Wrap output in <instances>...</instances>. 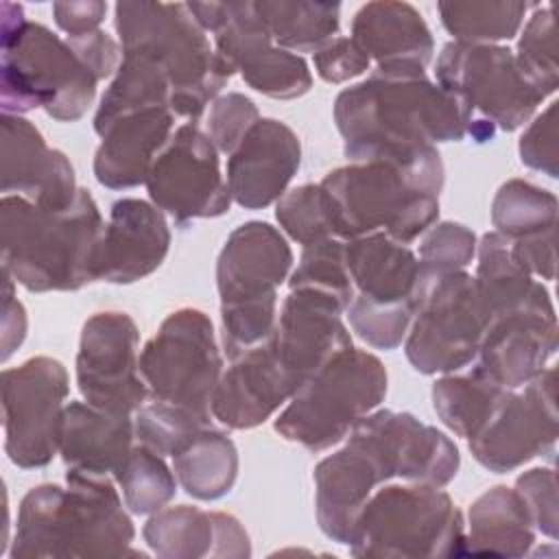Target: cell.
<instances>
[{"label":"cell","instance_id":"obj_1","mask_svg":"<svg viewBox=\"0 0 559 559\" xmlns=\"http://www.w3.org/2000/svg\"><path fill=\"white\" fill-rule=\"evenodd\" d=\"M459 465V448L441 430L411 413L371 411L347 443L314 467L317 522L330 539L347 546L358 511L378 487L393 478L445 487Z\"/></svg>","mask_w":559,"mask_h":559},{"label":"cell","instance_id":"obj_2","mask_svg":"<svg viewBox=\"0 0 559 559\" xmlns=\"http://www.w3.org/2000/svg\"><path fill=\"white\" fill-rule=\"evenodd\" d=\"M334 122L352 162L404 159L467 135L461 103L426 70H373L336 96Z\"/></svg>","mask_w":559,"mask_h":559},{"label":"cell","instance_id":"obj_3","mask_svg":"<svg viewBox=\"0 0 559 559\" xmlns=\"http://www.w3.org/2000/svg\"><path fill=\"white\" fill-rule=\"evenodd\" d=\"M319 188L336 238L382 231L408 245L439 216L443 162L437 146L404 159L352 162L328 173Z\"/></svg>","mask_w":559,"mask_h":559},{"label":"cell","instance_id":"obj_4","mask_svg":"<svg viewBox=\"0 0 559 559\" xmlns=\"http://www.w3.org/2000/svg\"><path fill=\"white\" fill-rule=\"evenodd\" d=\"M105 223L87 190L66 210H46L20 194L0 203L2 273L26 290H79L98 280Z\"/></svg>","mask_w":559,"mask_h":559},{"label":"cell","instance_id":"obj_5","mask_svg":"<svg viewBox=\"0 0 559 559\" xmlns=\"http://www.w3.org/2000/svg\"><path fill=\"white\" fill-rule=\"evenodd\" d=\"M135 528L109 476L66 472V487L44 483L20 502L11 557H124Z\"/></svg>","mask_w":559,"mask_h":559},{"label":"cell","instance_id":"obj_6","mask_svg":"<svg viewBox=\"0 0 559 559\" xmlns=\"http://www.w3.org/2000/svg\"><path fill=\"white\" fill-rule=\"evenodd\" d=\"M114 26L122 55H144L164 68L170 111L190 122L234 74L183 2H118Z\"/></svg>","mask_w":559,"mask_h":559},{"label":"cell","instance_id":"obj_7","mask_svg":"<svg viewBox=\"0 0 559 559\" xmlns=\"http://www.w3.org/2000/svg\"><path fill=\"white\" fill-rule=\"evenodd\" d=\"M2 114L44 109L59 122L79 120L96 96L98 79L66 39L24 20L20 4L2 2Z\"/></svg>","mask_w":559,"mask_h":559},{"label":"cell","instance_id":"obj_8","mask_svg":"<svg viewBox=\"0 0 559 559\" xmlns=\"http://www.w3.org/2000/svg\"><path fill=\"white\" fill-rule=\"evenodd\" d=\"M347 546L356 557L465 555V522L441 487L384 483L358 511Z\"/></svg>","mask_w":559,"mask_h":559},{"label":"cell","instance_id":"obj_9","mask_svg":"<svg viewBox=\"0 0 559 559\" xmlns=\"http://www.w3.org/2000/svg\"><path fill=\"white\" fill-rule=\"evenodd\" d=\"M386 395V369L354 345L321 365L288 400L275 430L310 452L341 443Z\"/></svg>","mask_w":559,"mask_h":559},{"label":"cell","instance_id":"obj_10","mask_svg":"<svg viewBox=\"0 0 559 559\" xmlns=\"http://www.w3.org/2000/svg\"><path fill=\"white\" fill-rule=\"evenodd\" d=\"M435 74L461 103L467 133L476 142L491 140L496 129H520L546 98L524 79L513 50L500 44L450 41L437 59Z\"/></svg>","mask_w":559,"mask_h":559},{"label":"cell","instance_id":"obj_11","mask_svg":"<svg viewBox=\"0 0 559 559\" xmlns=\"http://www.w3.org/2000/svg\"><path fill=\"white\" fill-rule=\"evenodd\" d=\"M487 325L489 312L467 271L426 273L419 269L404 345L408 362L419 373H456L472 365Z\"/></svg>","mask_w":559,"mask_h":559},{"label":"cell","instance_id":"obj_12","mask_svg":"<svg viewBox=\"0 0 559 559\" xmlns=\"http://www.w3.org/2000/svg\"><path fill=\"white\" fill-rule=\"evenodd\" d=\"M140 373L148 397L179 406L212 421V397L223 358L210 317L197 308L170 312L140 354Z\"/></svg>","mask_w":559,"mask_h":559},{"label":"cell","instance_id":"obj_13","mask_svg":"<svg viewBox=\"0 0 559 559\" xmlns=\"http://www.w3.org/2000/svg\"><path fill=\"white\" fill-rule=\"evenodd\" d=\"M205 33L214 35L216 52L255 92L290 100L312 87L304 57L275 46L253 2H186Z\"/></svg>","mask_w":559,"mask_h":559},{"label":"cell","instance_id":"obj_14","mask_svg":"<svg viewBox=\"0 0 559 559\" xmlns=\"http://www.w3.org/2000/svg\"><path fill=\"white\" fill-rule=\"evenodd\" d=\"M68 371L50 356H35L2 371L4 452L22 469L44 467L59 452Z\"/></svg>","mask_w":559,"mask_h":559},{"label":"cell","instance_id":"obj_15","mask_svg":"<svg viewBox=\"0 0 559 559\" xmlns=\"http://www.w3.org/2000/svg\"><path fill=\"white\" fill-rule=\"evenodd\" d=\"M146 190L151 203L177 225L223 216L231 205L218 148L194 122L173 131L148 170Z\"/></svg>","mask_w":559,"mask_h":559},{"label":"cell","instance_id":"obj_16","mask_svg":"<svg viewBox=\"0 0 559 559\" xmlns=\"http://www.w3.org/2000/svg\"><path fill=\"white\" fill-rule=\"evenodd\" d=\"M557 435L555 369L546 367L524 386L509 389L467 445L483 467L504 474L552 452Z\"/></svg>","mask_w":559,"mask_h":559},{"label":"cell","instance_id":"obj_17","mask_svg":"<svg viewBox=\"0 0 559 559\" xmlns=\"http://www.w3.org/2000/svg\"><path fill=\"white\" fill-rule=\"evenodd\" d=\"M138 343L135 321L124 312H96L85 321L76 352V384L87 404L131 415L146 402Z\"/></svg>","mask_w":559,"mask_h":559},{"label":"cell","instance_id":"obj_18","mask_svg":"<svg viewBox=\"0 0 559 559\" xmlns=\"http://www.w3.org/2000/svg\"><path fill=\"white\" fill-rule=\"evenodd\" d=\"M347 304L314 288H290L277 314L273 352L299 389L334 354L352 345L343 312Z\"/></svg>","mask_w":559,"mask_h":559},{"label":"cell","instance_id":"obj_19","mask_svg":"<svg viewBox=\"0 0 559 559\" xmlns=\"http://www.w3.org/2000/svg\"><path fill=\"white\" fill-rule=\"evenodd\" d=\"M293 251L269 223L249 221L236 227L216 262L221 308L277 306V286L288 277Z\"/></svg>","mask_w":559,"mask_h":559},{"label":"cell","instance_id":"obj_20","mask_svg":"<svg viewBox=\"0 0 559 559\" xmlns=\"http://www.w3.org/2000/svg\"><path fill=\"white\" fill-rule=\"evenodd\" d=\"M557 349V317L550 299L489 321L474 371L504 389H520L546 369Z\"/></svg>","mask_w":559,"mask_h":559},{"label":"cell","instance_id":"obj_21","mask_svg":"<svg viewBox=\"0 0 559 559\" xmlns=\"http://www.w3.org/2000/svg\"><path fill=\"white\" fill-rule=\"evenodd\" d=\"M0 188L46 210L70 207L81 190L70 159L17 114H2L0 120Z\"/></svg>","mask_w":559,"mask_h":559},{"label":"cell","instance_id":"obj_22","mask_svg":"<svg viewBox=\"0 0 559 559\" xmlns=\"http://www.w3.org/2000/svg\"><path fill=\"white\" fill-rule=\"evenodd\" d=\"M301 164L297 133L282 120L260 118L227 159L231 201L247 210L277 203Z\"/></svg>","mask_w":559,"mask_h":559},{"label":"cell","instance_id":"obj_23","mask_svg":"<svg viewBox=\"0 0 559 559\" xmlns=\"http://www.w3.org/2000/svg\"><path fill=\"white\" fill-rule=\"evenodd\" d=\"M170 249L166 214L142 199H120L109 210L98 251V280L131 284L151 275Z\"/></svg>","mask_w":559,"mask_h":559},{"label":"cell","instance_id":"obj_24","mask_svg":"<svg viewBox=\"0 0 559 559\" xmlns=\"http://www.w3.org/2000/svg\"><path fill=\"white\" fill-rule=\"evenodd\" d=\"M293 380L275 358L273 341L238 358L221 373L212 419L231 430H247L264 424L295 393Z\"/></svg>","mask_w":559,"mask_h":559},{"label":"cell","instance_id":"obj_25","mask_svg":"<svg viewBox=\"0 0 559 559\" xmlns=\"http://www.w3.org/2000/svg\"><path fill=\"white\" fill-rule=\"evenodd\" d=\"M151 550L166 559L249 557L251 544L240 522L221 511L179 504L155 511L142 531Z\"/></svg>","mask_w":559,"mask_h":559},{"label":"cell","instance_id":"obj_26","mask_svg":"<svg viewBox=\"0 0 559 559\" xmlns=\"http://www.w3.org/2000/svg\"><path fill=\"white\" fill-rule=\"evenodd\" d=\"M175 114L168 107H146L127 114L100 131L94 155L98 183L111 190H127L146 183L148 170L173 135Z\"/></svg>","mask_w":559,"mask_h":559},{"label":"cell","instance_id":"obj_27","mask_svg":"<svg viewBox=\"0 0 559 559\" xmlns=\"http://www.w3.org/2000/svg\"><path fill=\"white\" fill-rule=\"evenodd\" d=\"M352 39L376 61V70H426L435 39L421 13L408 2H367L352 22Z\"/></svg>","mask_w":559,"mask_h":559},{"label":"cell","instance_id":"obj_28","mask_svg":"<svg viewBox=\"0 0 559 559\" xmlns=\"http://www.w3.org/2000/svg\"><path fill=\"white\" fill-rule=\"evenodd\" d=\"M345 264L354 297L386 308H411L419 284V260L382 231L345 240Z\"/></svg>","mask_w":559,"mask_h":559},{"label":"cell","instance_id":"obj_29","mask_svg":"<svg viewBox=\"0 0 559 559\" xmlns=\"http://www.w3.org/2000/svg\"><path fill=\"white\" fill-rule=\"evenodd\" d=\"M133 432L131 415L107 413L87 402H70L61 417L59 454L72 472L116 476L133 448Z\"/></svg>","mask_w":559,"mask_h":559},{"label":"cell","instance_id":"obj_30","mask_svg":"<svg viewBox=\"0 0 559 559\" xmlns=\"http://www.w3.org/2000/svg\"><path fill=\"white\" fill-rule=\"evenodd\" d=\"M533 544L535 526L515 489L498 485L469 507L465 555L524 557Z\"/></svg>","mask_w":559,"mask_h":559},{"label":"cell","instance_id":"obj_31","mask_svg":"<svg viewBox=\"0 0 559 559\" xmlns=\"http://www.w3.org/2000/svg\"><path fill=\"white\" fill-rule=\"evenodd\" d=\"M476 255L474 282L489 312V321L498 314L550 299L546 286L515 262L509 240L500 234H485L476 245Z\"/></svg>","mask_w":559,"mask_h":559},{"label":"cell","instance_id":"obj_32","mask_svg":"<svg viewBox=\"0 0 559 559\" xmlns=\"http://www.w3.org/2000/svg\"><path fill=\"white\" fill-rule=\"evenodd\" d=\"M173 469L183 491L197 500H218L231 491L238 476L234 441L212 426H203L177 454Z\"/></svg>","mask_w":559,"mask_h":559},{"label":"cell","instance_id":"obj_33","mask_svg":"<svg viewBox=\"0 0 559 559\" xmlns=\"http://www.w3.org/2000/svg\"><path fill=\"white\" fill-rule=\"evenodd\" d=\"M275 46L290 52H317L336 37L341 24L338 2L262 0L253 2Z\"/></svg>","mask_w":559,"mask_h":559},{"label":"cell","instance_id":"obj_34","mask_svg":"<svg viewBox=\"0 0 559 559\" xmlns=\"http://www.w3.org/2000/svg\"><path fill=\"white\" fill-rule=\"evenodd\" d=\"M146 107L170 109L168 74L157 61L144 55H122L120 68L96 109L94 129L100 133L118 118Z\"/></svg>","mask_w":559,"mask_h":559},{"label":"cell","instance_id":"obj_35","mask_svg":"<svg viewBox=\"0 0 559 559\" xmlns=\"http://www.w3.org/2000/svg\"><path fill=\"white\" fill-rule=\"evenodd\" d=\"M509 389L491 382L478 371L443 373L432 386V406L456 437L472 439L496 411Z\"/></svg>","mask_w":559,"mask_h":559},{"label":"cell","instance_id":"obj_36","mask_svg":"<svg viewBox=\"0 0 559 559\" xmlns=\"http://www.w3.org/2000/svg\"><path fill=\"white\" fill-rule=\"evenodd\" d=\"M491 223L511 242L555 231L557 197L531 181L509 179L491 201Z\"/></svg>","mask_w":559,"mask_h":559},{"label":"cell","instance_id":"obj_37","mask_svg":"<svg viewBox=\"0 0 559 559\" xmlns=\"http://www.w3.org/2000/svg\"><path fill=\"white\" fill-rule=\"evenodd\" d=\"M443 28L463 44H496L515 37L520 31L526 2L489 0V2H439Z\"/></svg>","mask_w":559,"mask_h":559},{"label":"cell","instance_id":"obj_38","mask_svg":"<svg viewBox=\"0 0 559 559\" xmlns=\"http://www.w3.org/2000/svg\"><path fill=\"white\" fill-rule=\"evenodd\" d=\"M175 478L177 476L168 469L164 456L146 445L131 448L116 472L124 504L138 515H153L164 509L177 491Z\"/></svg>","mask_w":559,"mask_h":559},{"label":"cell","instance_id":"obj_39","mask_svg":"<svg viewBox=\"0 0 559 559\" xmlns=\"http://www.w3.org/2000/svg\"><path fill=\"white\" fill-rule=\"evenodd\" d=\"M515 63L524 79L544 96H550L559 85L557 66V39H555V13L552 7L537 9L518 41Z\"/></svg>","mask_w":559,"mask_h":559},{"label":"cell","instance_id":"obj_40","mask_svg":"<svg viewBox=\"0 0 559 559\" xmlns=\"http://www.w3.org/2000/svg\"><path fill=\"white\" fill-rule=\"evenodd\" d=\"M288 288H314L330 293L349 306L354 286L345 264V240L325 238L304 247L297 269L290 273Z\"/></svg>","mask_w":559,"mask_h":559},{"label":"cell","instance_id":"obj_41","mask_svg":"<svg viewBox=\"0 0 559 559\" xmlns=\"http://www.w3.org/2000/svg\"><path fill=\"white\" fill-rule=\"evenodd\" d=\"M203 426H210L201 421L197 415L166 404V402H144L135 411V435L142 445L151 448L153 452L162 456L177 454Z\"/></svg>","mask_w":559,"mask_h":559},{"label":"cell","instance_id":"obj_42","mask_svg":"<svg viewBox=\"0 0 559 559\" xmlns=\"http://www.w3.org/2000/svg\"><path fill=\"white\" fill-rule=\"evenodd\" d=\"M275 218L282 229L304 247L336 238L328 221L319 183H304L288 190L275 205Z\"/></svg>","mask_w":559,"mask_h":559},{"label":"cell","instance_id":"obj_43","mask_svg":"<svg viewBox=\"0 0 559 559\" xmlns=\"http://www.w3.org/2000/svg\"><path fill=\"white\" fill-rule=\"evenodd\" d=\"M476 234L461 223L432 225L419 245V269L426 273L465 271L476 255Z\"/></svg>","mask_w":559,"mask_h":559},{"label":"cell","instance_id":"obj_44","mask_svg":"<svg viewBox=\"0 0 559 559\" xmlns=\"http://www.w3.org/2000/svg\"><path fill=\"white\" fill-rule=\"evenodd\" d=\"M345 312L349 317L352 330L362 341L378 349H395L406 336V330L413 319L411 308L373 306L360 299H352Z\"/></svg>","mask_w":559,"mask_h":559},{"label":"cell","instance_id":"obj_45","mask_svg":"<svg viewBox=\"0 0 559 559\" xmlns=\"http://www.w3.org/2000/svg\"><path fill=\"white\" fill-rule=\"evenodd\" d=\"M260 120L258 107L251 98L238 92L216 96L207 114V135L218 153L231 155L249 129Z\"/></svg>","mask_w":559,"mask_h":559},{"label":"cell","instance_id":"obj_46","mask_svg":"<svg viewBox=\"0 0 559 559\" xmlns=\"http://www.w3.org/2000/svg\"><path fill=\"white\" fill-rule=\"evenodd\" d=\"M533 526L546 537H557V474L552 467H533L524 472L515 487Z\"/></svg>","mask_w":559,"mask_h":559},{"label":"cell","instance_id":"obj_47","mask_svg":"<svg viewBox=\"0 0 559 559\" xmlns=\"http://www.w3.org/2000/svg\"><path fill=\"white\" fill-rule=\"evenodd\" d=\"M520 159L533 170H542L550 179L559 177L557 166V103H550L520 138Z\"/></svg>","mask_w":559,"mask_h":559},{"label":"cell","instance_id":"obj_48","mask_svg":"<svg viewBox=\"0 0 559 559\" xmlns=\"http://www.w3.org/2000/svg\"><path fill=\"white\" fill-rule=\"evenodd\" d=\"M317 74L325 83H345L369 70V57L352 37H334L312 55Z\"/></svg>","mask_w":559,"mask_h":559},{"label":"cell","instance_id":"obj_49","mask_svg":"<svg viewBox=\"0 0 559 559\" xmlns=\"http://www.w3.org/2000/svg\"><path fill=\"white\" fill-rule=\"evenodd\" d=\"M66 41L98 81L111 76L120 68V46L100 28L79 37H66Z\"/></svg>","mask_w":559,"mask_h":559},{"label":"cell","instance_id":"obj_50","mask_svg":"<svg viewBox=\"0 0 559 559\" xmlns=\"http://www.w3.org/2000/svg\"><path fill=\"white\" fill-rule=\"evenodd\" d=\"M509 247L515 262L533 277L555 280V231H546L513 242L509 240Z\"/></svg>","mask_w":559,"mask_h":559},{"label":"cell","instance_id":"obj_51","mask_svg":"<svg viewBox=\"0 0 559 559\" xmlns=\"http://www.w3.org/2000/svg\"><path fill=\"white\" fill-rule=\"evenodd\" d=\"M105 13H107V2H98V0L52 4L55 22L68 37H79L85 33L98 31L100 22L105 20Z\"/></svg>","mask_w":559,"mask_h":559},{"label":"cell","instance_id":"obj_52","mask_svg":"<svg viewBox=\"0 0 559 559\" xmlns=\"http://www.w3.org/2000/svg\"><path fill=\"white\" fill-rule=\"evenodd\" d=\"M4 275V288H2V352L0 358L9 360L11 354L22 345L26 336V310L22 301L13 295L15 282L11 275Z\"/></svg>","mask_w":559,"mask_h":559}]
</instances>
